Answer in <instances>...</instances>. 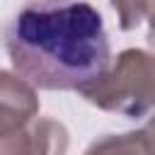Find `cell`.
I'll list each match as a JSON object with an SVG mask.
<instances>
[{"instance_id": "obj_1", "label": "cell", "mask_w": 155, "mask_h": 155, "mask_svg": "<svg viewBox=\"0 0 155 155\" xmlns=\"http://www.w3.org/2000/svg\"><path fill=\"white\" fill-rule=\"evenodd\" d=\"M5 48L39 90L82 92L111 65L104 19L87 0H27L7 22Z\"/></svg>"}, {"instance_id": "obj_2", "label": "cell", "mask_w": 155, "mask_h": 155, "mask_svg": "<svg viewBox=\"0 0 155 155\" xmlns=\"http://www.w3.org/2000/svg\"><path fill=\"white\" fill-rule=\"evenodd\" d=\"M80 94L102 111L128 119L150 114L155 109V53L143 48L121 51L114 65Z\"/></svg>"}, {"instance_id": "obj_3", "label": "cell", "mask_w": 155, "mask_h": 155, "mask_svg": "<svg viewBox=\"0 0 155 155\" xmlns=\"http://www.w3.org/2000/svg\"><path fill=\"white\" fill-rule=\"evenodd\" d=\"M68 131L48 116H36L29 124L0 133V155H65Z\"/></svg>"}, {"instance_id": "obj_4", "label": "cell", "mask_w": 155, "mask_h": 155, "mask_svg": "<svg viewBox=\"0 0 155 155\" xmlns=\"http://www.w3.org/2000/svg\"><path fill=\"white\" fill-rule=\"evenodd\" d=\"M39 116L34 85L10 70L0 73V133L19 128Z\"/></svg>"}, {"instance_id": "obj_5", "label": "cell", "mask_w": 155, "mask_h": 155, "mask_svg": "<svg viewBox=\"0 0 155 155\" xmlns=\"http://www.w3.org/2000/svg\"><path fill=\"white\" fill-rule=\"evenodd\" d=\"M85 155H148L143 148V138L140 131H131V133H107L102 138H97Z\"/></svg>"}, {"instance_id": "obj_6", "label": "cell", "mask_w": 155, "mask_h": 155, "mask_svg": "<svg viewBox=\"0 0 155 155\" xmlns=\"http://www.w3.org/2000/svg\"><path fill=\"white\" fill-rule=\"evenodd\" d=\"M111 5L119 15L121 29H136L143 19H148L150 29H155V0H111Z\"/></svg>"}, {"instance_id": "obj_7", "label": "cell", "mask_w": 155, "mask_h": 155, "mask_svg": "<svg viewBox=\"0 0 155 155\" xmlns=\"http://www.w3.org/2000/svg\"><path fill=\"white\" fill-rule=\"evenodd\" d=\"M140 138H143V148H145V153H148V155H155V109H153V114L148 116V121L143 124V128H140Z\"/></svg>"}, {"instance_id": "obj_8", "label": "cell", "mask_w": 155, "mask_h": 155, "mask_svg": "<svg viewBox=\"0 0 155 155\" xmlns=\"http://www.w3.org/2000/svg\"><path fill=\"white\" fill-rule=\"evenodd\" d=\"M148 46H150V51L155 53V29H148Z\"/></svg>"}]
</instances>
